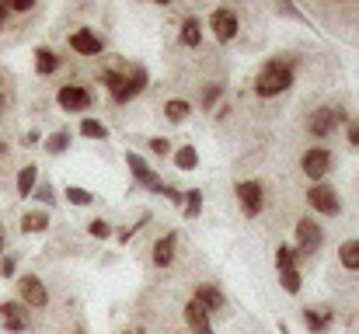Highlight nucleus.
I'll return each mask as SVG.
<instances>
[{"instance_id":"40","label":"nucleus","mask_w":359,"mask_h":334,"mask_svg":"<svg viewBox=\"0 0 359 334\" xmlns=\"http://www.w3.org/2000/svg\"><path fill=\"white\" fill-rule=\"evenodd\" d=\"M0 157H4V143H0Z\"/></svg>"},{"instance_id":"5","label":"nucleus","mask_w":359,"mask_h":334,"mask_svg":"<svg viewBox=\"0 0 359 334\" xmlns=\"http://www.w3.org/2000/svg\"><path fill=\"white\" fill-rule=\"evenodd\" d=\"M56 102H60L63 111H88L91 102H95V95H91L84 84H63V88L56 91Z\"/></svg>"},{"instance_id":"16","label":"nucleus","mask_w":359,"mask_h":334,"mask_svg":"<svg viewBox=\"0 0 359 334\" xmlns=\"http://www.w3.org/2000/svg\"><path fill=\"white\" fill-rule=\"evenodd\" d=\"M192 300H199V303H203L206 310H220V307L227 303V300H224V293H220L217 286H210V282H199V286H196V296H192Z\"/></svg>"},{"instance_id":"33","label":"nucleus","mask_w":359,"mask_h":334,"mask_svg":"<svg viewBox=\"0 0 359 334\" xmlns=\"http://www.w3.org/2000/svg\"><path fill=\"white\" fill-rule=\"evenodd\" d=\"M88 233H91V237H102V240H105V237H112V226H109L105 220H91Z\"/></svg>"},{"instance_id":"20","label":"nucleus","mask_w":359,"mask_h":334,"mask_svg":"<svg viewBox=\"0 0 359 334\" xmlns=\"http://www.w3.org/2000/svg\"><path fill=\"white\" fill-rule=\"evenodd\" d=\"M199 42H203V25H199V18H185V21H182V46L196 49Z\"/></svg>"},{"instance_id":"26","label":"nucleus","mask_w":359,"mask_h":334,"mask_svg":"<svg viewBox=\"0 0 359 334\" xmlns=\"http://www.w3.org/2000/svg\"><path fill=\"white\" fill-rule=\"evenodd\" d=\"M81 136H88V139H105L109 129H105V122H98V118H81Z\"/></svg>"},{"instance_id":"39","label":"nucleus","mask_w":359,"mask_h":334,"mask_svg":"<svg viewBox=\"0 0 359 334\" xmlns=\"http://www.w3.org/2000/svg\"><path fill=\"white\" fill-rule=\"evenodd\" d=\"M7 11H11V7H7V4H0V25H4V18H7Z\"/></svg>"},{"instance_id":"38","label":"nucleus","mask_w":359,"mask_h":334,"mask_svg":"<svg viewBox=\"0 0 359 334\" xmlns=\"http://www.w3.org/2000/svg\"><path fill=\"white\" fill-rule=\"evenodd\" d=\"M39 139H42V136H39V132H28V136H25V146H35V143H39Z\"/></svg>"},{"instance_id":"29","label":"nucleus","mask_w":359,"mask_h":334,"mask_svg":"<svg viewBox=\"0 0 359 334\" xmlns=\"http://www.w3.org/2000/svg\"><path fill=\"white\" fill-rule=\"evenodd\" d=\"M279 282H283V289H286V293H300V286H304L297 268H286V272H279Z\"/></svg>"},{"instance_id":"31","label":"nucleus","mask_w":359,"mask_h":334,"mask_svg":"<svg viewBox=\"0 0 359 334\" xmlns=\"http://www.w3.org/2000/svg\"><path fill=\"white\" fill-rule=\"evenodd\" d=\"M220 95H224V84H210V88L203 91V109L213 111V105L220 102Z\"/></svg>"},{"instance_id":"19","label":"nucleus","mask_w":359,"mask_h":334,"mask_svg":"<svg viewBox=\"0 0 359 334\" xmlns=\"http://www.w3.org/2000/svg\"><path fill=\"white\" fill-rule=\"evenodd\" d=\"M46 230H49V213L46 209H35V213L21 216V233H46Z\"/></svg>"},{"instance_id":"25","label":"nucleus","mask_w":359,"mask_h":334,"mask_svg":"<svg viewBox=\"0 0 359 334\" xmlns=\"http://www.w3.org/2000/svg\"><path fill=\"white\" fill-rule=\"evenodd\" d=\"M304 321H307V328H311V334H325L328 331V324H332V314H318V310H304Z\"/></svg>"},{"instance_id":"11","label":"nucleus","mask_w":359,"mask_h":334,"mask_svg":"<svg viewBox=\"0 0 359 334\" xmlns=\"http://www.w3.org/2000/svg\"><path fill=\"white\" fill-rule=\"evenodd\" d=\"M238 202L244 209V216H258L265 206V188L258 181H241L238 185Z\"/></svg>"},{"instance_id":"32","label":"nucleus","mask_w":359,"mask_h":334,"mask_svg":"<svg viewBox=\"0 0 359 334\" xmlns=\"http://www.w3.org/2000/svg\"><path fill=\"white\" fill-rule=\"evenodd\" d=\"M39 202H46V206H53L56 202V192H53V185L49 181H42V185H35V192H32Z\"/></svg>"},{"instance_id":"6","label":"nucleus","mask_w":359,"mask_h":334,"mask_svg":"<svg viewBox=\"0 0 359 334\" xmlns=\"http://www.w3.org/2000/svg\"><path fill=\"white\" fill-rule=\"evenodd\" d=\"M342 118H346L342 109H314L311 118H307V132L318 136V139H325V136H332V129H335Z\"/></svg>"},{"instance_id":"7","label":"nucleus","mask_w":359,"mask_h":334,"mask_svg":"<svg viewBox=\"0 0 359 334\" xmlns=\"http://www.w3.org/2000/svg\"><path fill=\"white\" fill-rule=\"evenodd\" d=\"M293 233H297V251H304V254H314L325 244V230L314 220H297Z\"/></svg>"},{"instance_id":"3","label":"nucleus","mask_w":359,"mask_h":334,"mask_svg":"<svg viewBox=\"0 0 359 334\" xmlns=\"http://www.w3.org/2000/svg\"><path fill=\"white\" fill-rule=\"evenodd\" d=\"M147 84H150V74L143 70V67H133L126 77H122V84L112 91V102L116 105H126V102H133V98H140L143 91H147Z\"/></svg>"},{"instance_id":"30","label":"nucleus","mask_w":359,"mask_h":334,"mask_svg":"<svg viewBox=\"0 0 359 334\" xmlns=\"http://www.w3.org/2000/svg\"><path fill=\"white\" fill-rule=\"evenodd\" d=\"M67 146H70V132H53V136L46 139V150H49V153H63Z\"/></svg>"},{"instance_id":"21","label":"nucleus","mask_w":359,"mask_h":334,"mask_svg":"<svg viewBox=\"0 0 359 334\" xmlns=\"http://www.w3.org/2000/svg\"><path fill=\"white\" fill-rule=\"evenodd\" d=\"M175 167H178V171H196V167H199V153H196V146H189V143L178 146V150H175Z\"/></svg>"},{"instance_id":"10","label":"nucleus","mask_w":359,"mask_h":334,"mask_svg":"<svg viewBox=\"0 0 359 334\" xmlns=\"http://www.w3.org/2000/svg\"><path fill=\"white\" fill-rule=\"evenodd\" d=\"M0 328L11 334L28 331V307H21V303H14V300L0 303Z\"/></svg>"},{"instance_id":"2","label":"nucleus","mask_w":359,"mask_h":334,"mask_svg":"<svg viewBox=\"0 0 359 334\" xmlns=\"http://www.w3.org/2000/svg\"><path fill=\"white\" fill-rule=\"evenodd\" d=\"M18 300L28 310H46L49 307V289L39 275H25V279H18Z\"/></svg>"},{"instance_id":"9","label":"nucleus","mask_w":359,"mask_h":334,"mask_svg":"<svg viewBox=\"0 0 359 334\" xmlns=\"http://www.w3.org/2000/svg\"><path fill=\"white\" fill-rule=\"evenodd\" d=\"M210 28H213V35H217L220 42H231V39L238 35L241 21H238V14H234L231 7H217V11L210 14Z\"/></svg>"},{"instance_id":"17","label":"nucleus","mask_w":359,"mask_h":334,"mask_svg":"<svg viewBox=\"0 0 359 334\" xmlns=\"http://www.w3.org/2000/svg\"><path fill=\"white\" fill-rule=\"evenodd\" d=\"M56 67H60V56H56L53 49L39 46V49H35V74H39V77H49V74H56Z\"/></svg>"},{"instance_id":"35","label":"nucleus","mask_w":359,"mask_h":334,"mask_svg":"<svg viewBox=\"0 0 359 334\" xmlns=\"http://www.w3.org/2000/svg\"><path fill=\"white\" fill-rule=\"evenodd\" d=\"M7 7H11L14 14H25V11H32V7H35V0H11Z\"/></svg>"},{"instance_id":"27","label":"nucleus","mask_w":359,"mask_h":334,"mask_svg":"<svg viewBox=\"0 0 359 334\" xmlns=\"http://www.w3.org/2000/svg\"><path fill=\"white\" fill-rule=\"evenodd\" d=\"M63 195H67V202H70V206H91V202H95V195H91L88 188H81V185H67V192H63Z\"/></svg>"},{"instance_id":"4","label":"nucleus","mask_w":359,"mask_h":334,"mask_svg":"<svg viewBox=\"0 0 359 334\" xmlns=\"http://www.w3.org/2000/svg\"><path fill=\"white\" fill-rule=\"evenodd\" d=\"M300 167H304V174L311 178V181H325V174L332 171V150H325V146H311L307 153H304V160H300Z\"/></svg>"},{"instance_id":"37","label":"nucleus","mask_w":359,"mask_h":334,"mask_svg":"<svg viewBox=\"0 0 359 334\" xmlns=\"http://www.w3.org/2000/svg\"><path fill=\"white\" fill-rule=\"evenodd\" d=\"M349 146H356V150H359V118H353V122H349Z\"/></svg>"},{"instance_id":"8","label":"nucleus","mask_w":359,"mask_h":334,"mask_svg":"<svg viewBox=\"0 0 359 334\" xmlns=\"http://www.w3.org/2000/svg\"><path fill=\"white\" fill-rule=\"evenodd\" d=\"M307 202H311V209H318V213H325V216H339V195H335V188L332 185H314L311 192H307Z\"/></svg>"},{"instance_id":"34","label":"nucleus","mask_w":359,"mask_h":334,"mask_svg":"<svg viewBox=\"0 0 359 334\" xmlns=\"http://www.w3.org/2000/svg\"><path fill=\"white\" fill-rule=\"evenodd\" d=\"M150 153H157V157H168V153H171V143H168L164 136H154V139H150Z\"/></svg>"},{"instance_id":"13","label":"nucleus","mask_w":359,"mask_h":334,"mask_svg":"<svg viewBox=\"0 0 359 334\" xmlns=\"http://www.w3.org/2000/svg\"><path fill=\"white\" fill-rule=\"evenodd\" d=\"M126 164H129V171H133V178L143 185V188H150V192H161L164 188V181L150 171V164L140 157V153H126Z\"/></svg>"},{"instance_id":"24","label":"nucleus","mask_w":359,"mask_h":334,"mask_svg":"<svg viewBox=\"0 0 359 334\" xmlns=\"http://www.w3.org/2000/svg\"><path fill=\"white\" fill-rule=\"evenodd\" d=\"M182 213H185V220H196V216L203 213V192H199V188H189V192H185Z\"/></svg>"},{"instance_id":"1","label":"nucleus","mask_w":359,"mask_h":334,"mask_svg":"<svg viewBox=\"0 0 359 334\" xmlns=\"http://www.w3.org/2000/svg\"><path fill=\"white\" fill-rule=\"evenodd\" d=\"M290 84H293V63H290V60H269V63L258 70L255 95H258V98H276V95H283Z\"/></svg>"},{"instance_id":"15","label":"nucleus","mask_w":359,"mask_h":334,"mask_svg":"<svg viewBox=\"0 0 359 334\" xmlns=\"http://www.w3.org/2000/svg\"><path fill=\"white\" fill-rule=\"evenodd\" d=\"M175 247H178V233H164L157 244H154V265L157 268H168L175 261Z\"/></svg>"},{"instance_id":"22","label":"nucleus","mask_w":359,"mask_h":334,"mask_svg":"<svg viewBox=\"0 0 359 334\" xmlns=\"http://www.w3.org/2000/svg\"><path fill=\"white\" fill-rule=\"evenodd\" d=\"M189 115H192V105H189V102H182V98H171V102L164 105V118H168V122H175V125H178V122H185Z\"/></svg>"},{"instance_id":"36","label":"nucleus","mask_w":359,"mask_h":334,"mask_svg":"<svg viewBox=\"0 0 359 334\" xmlns=\"http://www.w3.org/2000/svg\"><path fill=\"white\" fill-rule=\"evenodd\" d=\"M14 268H18L14 258H4V261H0V275H4V279H14Z\"/></svg>"},{"instance_id":"23","label":"nucleus","mask_w":359,"mask_h":334,"mask_svg":"<svg viewBox=\"0 0 359 334\" xmlns=\"http://www.w3.org/2000/svg\"><path fill=\"white\" fill-rule=\"evenodd\" d=\"M339 261H342V268L359 272V240H346V244L339 247Z\"/></svg>"},{"instance_id":"42","label":"nucleus","mask_w":359,"mask_h":334,"mask_svg":"<svg viewBox=\"0 0 359 334\" xmlns=\"http://www.w3.org/2000/svg\"><path fill=\"white\" fill-rule=\"evenodd\" d=\"M77 334H84V331H77Z\"/></svg>"},{"instance_id":"28","label":"nucleus","mask_w":359,"mask_h":334,"mask_svg":"<svg viewBox=\"0 0 359 334\" xmlns=\"http://www.w3.org/2000/svg\"><path fill=\"white\" fill-rule=\"evenodd\" d=\"M276 265H279V272H286V268H297V251H293L290 244H283V247L276 251Z\"/></svg>"},{"instance_id":"41","label":"nucleus","mask_w":359,"mask_h":334,"mask_svg":"<svg viewBox=\"0 0 359 334\" xmlns=\"http://www.w3.org/2000/svg\"><path fill=\"white\" fill-rule=\"evenodd\" d=\"M0 254H4V240H0Z\"/></svg>"},{"instance_id":"18","label":"nucleus","mask_w":359,"mask_h":334,"mask_svg":"<svg viewBox=\"0 0 359 334\" xmlns=\"http://www.w3.org/2000/svg\"><path fill=\"white\" fill-rule=\"evenodd\" d=\"M35 185H39V167L35 164H25L21 174H18V199H28L35 192Z\"/></svg>"},{"instance_id":"14","label":"nucleus","mask_w":359,"mask_h":334,"mask_svg":"<svg viewBox=\"0 0 359 334\" xmlns=\"http://www.w3.org/2000/svg\"><path fill=\"white\" fill-rule=\"evenodd\" d=\"M185 324L192 334H213V321H210V310L199 303V300H189L185 303Z\"/></svg>"},{"instance_id":"12","label":"nucleus","mask_w":359,"mask_h":334,"mask_svg":"<svg viewBox=\"0 0 359 334\" xmlns=\"http://www.w3.org/2000/svg\"><path fill=\"white\" fill-rule=\"evenodd\" d=\"M70 49H74L77 56H98V53H105V39L95 35L91 28H77V32L70 35Z\"/></svg>"}]
</instances>
